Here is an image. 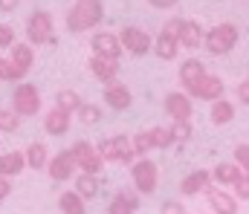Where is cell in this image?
I'll list each match as a JSON object with an SVG mask.
<instances>
[{
    "label": "cell",
    "instance_id": "cell-1",
    "mask_svg": "<svg viewBox=\"0 0 249 214\" xmlns=\"http://www.w3.org/2000/svg\"><path fill=\"white\" fill-rule=\"evenodd\" d=\"M102 17H105L102 0H75V6L67 12V29L72 35H78V32H87V29L99 26Z\"/></svg>",
    "mask_w": 249,
    "mask_h": 214
},
{
    "label": "cell",
    "instance_id": "cell-2",
    "mask_svg": "<svg viewBox=\"0 0 249 214\" xmlns=\"http://www.w3.org/2000/svg\"><path fill=\"white\" fill-rule=\"evenodd\" d=\"M203 44L209 55H229L238 44V26L235 23H217L203 35Z\"/></svg>",
    "mask_w": 249,
    "mask_h": 214
},
{
    "label": "cell",
    "instance_id": "cell-3",
    "mask_svg": "<svg viewBox=\"0 0 249 214\" xmlns=\"http://www.w3.org/2000/svg\"><path fill=\"white\" fill-rule=\"evenodd\" d=\"M26 38H29V44H53L55 41V32H53V15L47 12V9H38V12H32L29 15V20H26Z\"/></svg>",
    "mask_w": 249,
    "mask_h": 214
},
{
    "label": "cell",
    "instance_id": "cell-4",
    "mask_svg": "<svg viewBox=\"0 0 249 214\" xmlns=\"http://www.w3.org/2000/svg\"><path fill=\"white\" fill-rule=\"evenodd\" d=\"M70 153H72V159H75V165H78V171L81 174H96L99 177V171H102V165H105V159L96 153V148L90 142H75L70 148Z\"/></svg>",
    "mask_w": 249,
    "mask_h": 214
},
{
    "label": "cell",
    "instance_id": "cell-5",
    "mask_svg": "<svg viewBox=\"0 0 249 214\" xmlns=\"http://www.w3.org/2000/svg\"><path fill=\"white\" fill-rule=\"evenodd\" d=\"M12 110H15L18 116H35V113L41 110V93H38V87L20 84V87L15 90V96H12Z\"/></svg>",
    "mask_w": 249,
    "mask_h": 214
},
{
    "label": "cell",
    "instance_id": "cell-6",
    "mask_svg": "<svg viewBox=\"0 0 249 214\" xmlns=\"http://www.w3.org/2000/svg\"><path fill=\"white\" fill-rule=\"evenodd\" d=\"M133 185L139 194H154L157 191V182H160V168L151 162V159H139L133 165Z\"/></svg>",
    "mask_w": 249,
    "mask_h": 214
},
{
    "label": "cell",
    "instance_id": "cell-7",
    "mask_svg": "<svg viewBox=\"0 0 249 214\" xmlns=\"http://www.w3.org/2000/svg\"><path fill=\"white\" fill-rule=\"evenodd\" d=\"M116 38H119V44H122L130 55H148V49L154 44L151 35L145 29H139V26H124L122 35H116Z\"/></svg>",
    "mask_w": 249,
    "mask_h": 214
},
{
    "label": "cell",
    "instance_id": "cell-8",
    "mask_svg": "<svg viewBox=\"0 0 249 214\" xmlns=\"http://www.w3.org/2000/svg\"><path fill=\"white\" fill-rule=\"evenodd\" d=\"M223 81L217 78V75H200L194 84H188L186 87V96H194V99H209V101H214V99H220L223 96Z\"/></svg>",
    "mask_w": 249,
    "mask_h": 214
},
{
    "label": "cell",
    "instance_id": "cell-9",
    "mask_svg": "<svg viewBox=\"0 0 249 214\" xmlns=\"http://www.w3.org/2000/svg\"><path fill=\"white\" fill-rule=\"evenodd\" d=\"M203 194H206V200H209V206H212V212L214 214H238V197L235 194H226L220 185H206L203 188Z\"/></svg>",
    "mask_w": 249,
    "mask_h": 214
},
{
    "label": "cell",
    "instance_id": "cell-10",
    "mask_svg": "<svg viewBox=\"0 0 249 214\" xmlns=\"http://www.w3.org/2000/svg\"><path fill=\"white\" fill-rule=\"evenodd\" d=\"M90 47H93V55H102V58L119 61V55H122V44H119V38L113 32H96Z\"/></svg>",
    "mask_w": 249,
    "mask_h": 214
},
{
    "label": "cell",
    "instance_id": "cell-11",
    "mask_svg": "<svg viewBox=\"0 0 249 214\" xmlns=\"http://www.w3.org/2000/svg\"><path fill=\"white\" fill-rule=\"evenodd\" d=\"M47 174L55 180V182H64V180H70L72 177V171H78V165H75V159H72V153L70 150H61V153H55L53 159H47Z\"/></svg>",
    "mask_w": 249,
    "mask_h": 214
},
{
    "label": "cell",
    "instance_id": "cell-12",
    "mask_svg": "<svg viewBox=\"0 0 249 214\" xmlns=\"http://www.w3.org/2000/svg\"><path fill=\"white\" fill-rule=\"evenodd\" d=\"M90 72L107 87V84H113V81L119 78V61H113V58H102V55H93V58H90Z\"/></svg>",
    "mask_w": 249,
    "mask_h": 214
},
{
    "label": "cell",
    "instance_id": "cell-13",
    "mask_svg": "<svg viewBox=\"0 0 249 214\" xmlns=\"http://www.w3.org/2000/svg\"><path fill=\"white\" fill-rule=\"evenodd\" d=\"M191 99H188L186 93H168L165 96V113L171 116V122L174 119H191Z\"/></svg>",
    "mask_w": 249,
    "mask_h": 214
},
{
    "label": "cell",
    "instance_id": "cell-14",
    "mask_svg": "<svg viewBox=\"0 0 249 214\" xmlns=\"http://www.w3.org/2000/svg\"><path fill=\"white\" fill-rule=\"evenodd\" d=\"M105 101H107L113 110H127L130 101H133V96H130V90H127L124 84L113 81V84H107V90H105Z\"/></svg>",
    "mask_w": 249,
    "mask_h": 214
},
{
    "label": "cell",
    "instance_id": "cell-15",
    "mask_svg": "<svg viewBox=\"0 0 249 214\" xmlns=\"http://www.w3.org/2000/svg\"><path fill=\"white\" fill-rule=\"evenodd\" d=\"M177 44L186 47V49H197L203 44V26L197 20H183L180 26V35H177Z\"/></svg>",
    "mask_w": 249,
    "mask_h": 214
},
{
    "label": "cell",
    "instance_id": "cell-16",
    "mask_svg": "<svg viewBox=\"0 0 249 214\" xmlns=\"http://www.w3.org/2000/svg\"><path fill=\"white\" fill-rule=\"evenodd\" d=\"M136 209H139V194L130 191V188H122L116 194V200L110 203V212L107 214H136Z\"/></svg>",
    "mask_w": 249,
    "mask_h": 214
},
{
    "label": "cell",
    "instance_id": "cell-17",
    "mask_svg": "<svg viewBox=\"0 0 249 214\" xmlns=\"http://www.w3.org/2000/svg\"><path fill=\"white\" fill-rule=\"evenodd\" d=\"M9 61L18 67V70L26 72L32 70V64H35V52H32V44H12V55H9Z\"/></svg>",
    "mask_w": 249,
    "mask_h": 214
},
{
    "label": "cell",
    "instance_id": "cell-18",
    "mask_svg": "<svg viewBox=\"0 0 249 214\" xmlns=\"http://www.w3.org/2000/svg\"><path fill=\"white\" fill-rule=\"evenodd\" d=\"M44 128H47L50 136H64V133L70 131V113H64V110H58V107H53V110L47 113V119H44Z\"/></svg>",
    "mask_w": 249,
    "mask_h": 214
},
{
    "label": "cell",
    "instance_id": "cell-19",
    "mask_svg": "<svg viewBox=\"0 0 249 214\" xmlns=\"http://www.w3.org/2000/svg\"><path fill=\"white\" fill-rule=\"evenodd\" d=\"M23 168H26V162H23V153L20 150H9V153H3L0 156V177H18V174H23Z\"/></svg>",
    "mask_w": 249,
    "mask_h": 214
},
{
    "label": "cell",
    "instance_id": "cell-20",
    "mask_svg": "<svg viewBox=\"0 0 249 214\" xmlns=\"http://www.w3.org/2000/svg\"><path fill=\"white\" fill-rule=\"evenodd\" d=\"M209 182H212L209 171H203V168H200V171H191L186 180L180 182V191H183L186 197H194V194H200V191H203V188H206Z\"/></svg>",
    "mask_w": 249,
    "mask_h": 214
},
{
    "label": "cell",
    "instance_id": "cell-21",
    "mask_svg": "<svg viewBox=\"0 0 249 214\" xmlns=\"http://www.w3.org/2000/svg\"><path fill=\"white\" fill-rule=\"evenodd\" d=\"M99 188H102V185H99V177H96V174H78V177H75V188H72V191L87 203V200H93V197L99 194Z\"/></svg>",
    "mask_w": 249,
    "mask_h": 214
},
{
    "label": "cell",
    "instance_id": "cell-22",
    "mask_svg": "<svg viewBox=\"0 0 249 214\" xmlns=\"http://www.w3.org/2000/svg\"><path fill=\"white\" fill-rule=\"evenodd\" d=\"M212 122L217 125V128H223V125H229L232 119H235V104L232 101H226L223 96L220 99H214V104H212Z\"/></svg>",
    "mask_w": 249,
    "mask_h": 214
},
{
    "label": "cell",
    "instance_id": "cell-23",
    "mask_svg": "<svg viewBox=\"0 0 249 214\" xmlns=\"http://www.w3.org/2000/svg\"><path fill=\"white\" fill-rule=\"evenodd\" d=\"M241 174H244V171H241L235 162H220L214 171H209V177H212L217 185H232V182H235Z\"/></svg>",
    "mask_w": 249,
    "mask_h": 214
},
{
    "label": "cell",
    "instance_id": "cell-24",
    "mask_svg": "<svg viewBox=\"0 0 249 214\" xmlns=\"http://www.w3.org/2000/svg\"><path fill=\"white\" fill-rule=\"evenodd\" d=\"M151 47H154L157 58H162V61H174V58H177V52H180V44H177L174 38L162 35V32H160V38H157V41H154Z\"/></svg>",
    "mask_w": 249,
    "mask_h": 214
},
{
    "label": "cell",
    "instance_id": "cell-25",
    "mask_svg": "<svg viewBox=\"0 0 249 214\" xmlns=\"http://www.w3.org/2000/svg\"><path fill=\"white\" fill-rule=\"evenodd\" d=\"M200 75H206V67H203L200 58H186V61L180 64V84H183V87L194 84Z\"/></svg>",
    "mask_w": 249,
    "mask_h": 214
},
{
    "label": "cell",
    "instance_id": "cell-26",
    "mask_svg": "<svg viewBox=\"0 0 249 214\" xmlns=\"http://www.w3.org/2000/svg\"><path fill=\"white\" fill-rule=\"evenodd\" d=\"M47 159H50V153H47V148L41 142L29 145L26 148V153H23V162L32 168V171H41V168H47Z\"/></svg>",
    "mask_w": 249,
    "mask_h": 214
},
{
    "label": "cell",
    "instance_id": "cell-27",
    "mask_svg": "<svg viewBox=\"0 0 249 214\" xmlns=\"http://www.w3.org/2000/svg\"><path fill=\"white\" fill-rule=\"evenodd\" d=\"M58 209H61V214H87L84 200L75 191H64L61 197H58Z\"/></svg>",
    "mask_w": 249,
    "mask_h": 214
},
{
    "label": "cell",
    "instance_id": "cell-28",
    "mask_svg": "<svg viewBox=\"0 0 249 214\" xmlns=\"http://www.w3.org/2000/svg\"><path fill=\"white\" fill-rule=\"evenodd\" d=\"M191 133H194V125H191V119H174L171 122V128H168V136H171V142L183 145L191 139Z\"/></svg>",
    "mask_w": 249,
    "mask_h": 214
},
{
    "label": "cell",
    "instance_id": "cell-29",
    "mask_svg": "<svg viewBox=\"0 0 249 214\" xmlns=\"http://www.w3.org/2000/svg\"><path fill=\"white\" fill-rule=\"evenodd\" d=\"M78 104H81V96L75 93V90H58V96H55V107L64 110V113H75L78 110Z\"/></svg>",
    "mask_w": 249,
    "mask_h": 214
},
{
    "label": "cell",
    "instance_id": "cell-30",
    "mask_svg": "<svg viewBox=\"0 0 249 214\" xmlns=\"http://www.w3.org/2000/svg\"><path fill=\"white\" fill-rule=\"evenodd\" d=\"M75 113H78V122H81V125H99V122H102V107H96V104H90V101H81Z\"/></svg>",
    "mask_w": 249,
    "mask_h": 214
},
{
    "label": "cell",
    "instance_id": "cell-31",
    "mask_svg": "<svg viewBox=\"0 0 249 214\" xmlns=\"http://www.w3.org/2000/svg\"><path fill=\"white\" fill-rule=\"evenodd\" d=\"M113 139V148H116V162H133V145H130V136H110Z\"/></svg>",
    "mask_w": 249,
    "mask_h": 214
},
{
    "label": "cell",
    "instance_id": "cell-32",
    "mask_svg": "<svg viewBox=\"0 0 249 214\" xmlns=\"http://www.w3.org/2000/svg\"><path fill=\"white\" fill-rule=\"evenodd\" d=\"M20 128V116L15 110H0V131L3 133H15Z\"/></svg>",
    "mask_w": 249,
    "mask_h": 214
},
{
    "label": "cell",
    "instance_id": "cell-33",
    "mask_svg": "<svg viewBox=\"0 0 249 214\" xmlns=\"http://www.w3.org/2000/svg\"><path fill=\"white\" fill-rule=\"evenodd\" d=\"M130 145H133V153H136V156H148V150H154V145H151V136H148V131H142V133L130 136Z\"/></svg>",
    "mask_w": 249,
    "mask_h": 214
},
{
    "label": "cell",
    "instance_id": "cell-34",
    "mask_svg": "<svg viewBox=\"0 0 249 214\" xmlns=\"http://www.w3.org/2000/svg\"><path fill=\"white\" fill-rule=\"evenodd\" d=\"M148 136H151V145H154L157 150H162V148H171L168 128H151V131H148Z\"/></svg>",
    "mask_w": 249,
    "mask_h": 214
},
{
    "label": "cell",
    "instance_id": "cell-35",
    "mask_svg": "<svg viewBox=\"0 0 249 214\" xmlns=\"http://www.w3.org/2000/svg\"><path fill=\"white\" fill-rule=\"evenodd\" d=\"M23 72L18 70L9 58H0V81H20Z\"/></svg>",
    "mask_w": 249,
    "mask_h": 214
},
{
    "label": "cell",
    "instance_id": "cell-36",
    "mask_svg": "<svg viewBox=\"0 0 249 214\" xmlns=\"http://www.w3.org/2000/svg\"><path fill=\"white\" fill-rule=\"evenodd\" d=\"M96 153L105 159V162H116V148H113V139H102L96 145Z\"/></svg>",
    "mask_w": 249,
    "mask_h": 214
},
{
    "label": "cell",
    "instance_id": "cell-37",
    "mask_svg": "<svg viewBox=\"0 0 249 214\" xmlns=\"http://www.w3.org/2000/svg\"><path fill=\"white\" fill-rule=\"evenodd\" d=\"M235 165H238L244 174H249V145H238V148H235Z\"/></svg>",
    "mask_w": 249,
    "mask_h": 214
},
{
    "label": "cell",
    "instance_id": "cell-38",
    "mask_svg": "<svg viewBox=\"0 0 249 214\" xmlns=\"http://www.w3.org/2000/svg\"><path fill=\"white\" fill-rule=\"evenodd\" d=\"M232 185H235V197H241V200L247 203L249 200V174H241Z\"/></svg>",
    "mask_w": 249,
    "mask_h": 214
},
{
    "label": "cell",
    "instance_id": "cell-39",
    "mask_svg": "<svg viewBox=\"0 0 249 214\" xmlns=\"http://www.w3.org/2000/svg\"><path fill=\"white\" fill-rule=\"evenodd\" d=\"M180 26H183V17H171V20L162 26V35H168V38H174V41H177V35H180Z\"/></svg>",
    "mask_w": 249,
    "mask_h": 214
},
{
    "label": "cell",
    "instance_id": "cell-40",
    "mask_svg": "<svg viewBox=\"0 0 249 214\" xmlns=\"http://www.w3.org/2000/svg\"><path fill=\"white\" fill-rule=\"evenodd\" d=\"M12 44H15V29L6 26V23H0V49L3 47H12Z\"/></svg>",
    "mask_w": 249,
    "mask_h": 214
},
{
    "label": "cell",
    "instance_id": "cell-41",
    "mask_svg": "<svg viewBox=\"0 0 249 214\" xmlns=\"http://www.w3.org/2000/svg\"><path fill=\"white\" fill-rule=\"evenodd\" d=\"M160 214H186V209H183V203H180V200H168V203H162Z\"/></svg>",
    "mask_w": 249,
    "mask_h": 214
},
{
    "label": "cell",
    "instance_id": "cell-42",
    "mask_svg": "<svg viewBox=\"0 0 249 214\" xmlns=\"http://www.w3.org/2000/svg\"><path fill=\"white\" fill-rule=\"evenodd\" d=\"M9 194H12V182H9V177H0V203H3Z\"/></svg>",
    "mask_w": 249,
    "mask_h": 214
},
{
    "label": "cell",
    "instance_id": "cell-43",
    "mask_svg": "<svg viewBox=\"0 0 249 214\" xmlns=\"http://www.w3.org/2000/svg\"><path fill=\"white\" fill-rule=\"evenodd\" d=\"M238 99H241L244 104H249V78H247V81H241V84H238Z\"/></svg>",
    "mask_w": 249,
    "mask_h": 214
},
{
    "label": "cell",
    "instance_id": "cell-44",
    "mask_svg": "<svg viewBox=\"0 0 249 214\" xmlns=\"http://www.w3.org/2000/svg\"><path fill=\"white\" fill-rule=\"evenodd\" d=\"M154 9H171V6H177V0H148Z\"/></svg>",
    "mask_w": 249,
    "mask_h": 214
},
{
    "label": "cell",
    "instance_id": "cell-45",
    "mask_svg": "<svg viewBox=\"0 0 249 214\" xmlns=\"http://www.w3.org/2000/svg\"><path fill=\"white\" fill-rule=\"evenodd\" d=\"M20 0H0V12H15Z\"/></svg>",
    "mask_w": 249,
    "mask_h": 214
}]
</instances>
